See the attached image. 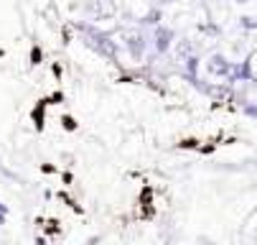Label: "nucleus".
I'll list each match as a JSON object with an SVG mask.
<instances>
[{"instance_id":"obj_7","label":"nucleus","mask_w":257,"mask_h":245,"mask_svg":"<svg viewBox=\"0 0 257 245\" xmlns=\"http://www.w3.org/2000/svg\"><path fill=\"white\" fill-rule=\"evenodd\" d=\"M161 21V6L158 8H153V11H148L143 18H140V23H148V26H156Z\"/></svg>"},{"instance_id":"obj_6","label":"nucleus","mask_w":257,"mask_h":245,"mask_svg":"<svg viewBox=\"0 0 257 245\" xmlns=\"http://www.w3.org/2000/svg\"><path fill=\"white\" fill-rule=\"evenodd\" d=\"M196 69H199V59L191 54V56L186 59V72H189V77H191L194 85H199V79H196Z\"/></svg>"},{"instance_id":"obj_8","label":"nucleus","mask_w":257,"mask_h":245,"mask_svg":"<svg viewBox=\"0 0 257 245\" xmlns=\"http://www.w3.org/2000/svg\"><path fill=\"white\" fill-rule=\"evenodd\" d=\"M239 26H242V28H257V18L242 16V18H239Z\"/></svg>"},{"instance_id":"obj_3","label":"nucleus","mask_w":257,"mask_h":245,"mask_svg":"<svg viewBox=\"0 0 257 245\" xmlns=\"http://www.w3.org/2000/svg\"><path fill=\"white\" fill-rule=\"evenodd\" d=\"M173 39H176V33H173L171 28L158 26V28H156V51H158V54H166V51L171 49Z\"/></svg>"},{"instance_id":"obj_2","label":"nucleus","mask_w":257,"mask_h":245,"mask_svg":"<svg viewBox=\"0 0 257 245\" xmlns=\"http://www.w3.org/2000/svg\"><path fill=\"white\" fill-rule=\"evenodd\" d=\"M206 72L214 74V77H229L232 64H229L222 54H214V56H209V61H206Z\"/></svg>"},{"instance_id":"obj_4","label":"nucleus","mask_w":257,"mask_h":245,"mask_svg":"<svg viewBox=\"0 0 257 245\" xmlns=\"http://www.w3.org/2000/svg\"><path fill=\"white\" fill-rule=\"evenodd\" d=\"M145 36L143 33H127L125 36V46H127V51L135 56V59H143V51H145Z\"/></svg>"},{"instance_id":"obj_9","label":"nucleus","mask_w":257,"mask_h":245,"mask_svg":"<svg viewBox=\"0 0 257 245\" xmlns=\"http://www.w3.org/2000/svg\"><path fill=\"white\" fill-rule=\"evenodd\" d=\"M156 3L163 8V6H171V3H176V0H156Z\"/></svg>"},{"instance_id":"obj_5","label":"nucleus","mask_w":257,"mask_h":245,"mask_svg":"<svg viewBox=\"0 0 257 245\" xmlns=\"http://www.w3.org/2000/svg\"><path fill=\"white\" fill-rule=\"evenodd\" d=\"M173 54H176V59L186 61V59L194 54V44H191L189 39H181V41H176V49H173Z\"/></svg>"},{"instance_id":"obj_10","label":"nucleus","mask_w":257,"mask_h":245,"mask_svg":"<svg viewBox=\"0 0 257 245\" xmlns=\"http://www.w3.org/2000/svg\"><path fill=\"white\" fill-rule=\"evenodd\" d=\"M234 3H249V0H234Z\"/></svg>"},{"instance_id":"obj_1","label":"nucleus","mask_w":257,"mask_h":245,"mask_svg":"<svg viewBox=\"0 0 257 245\" xmlns=\"http://www.w3.org/2000/svg\"><path fill=\"white\" fill-rule=\"evenodd\" d=\"M84 36H87V44L97 51V54H102V56H109V59H115V54H117V46H115V41L107 36V33H102V31H97V28H92V26H84V23H79L77 26Z\"/></svg>"}]
</instances>
